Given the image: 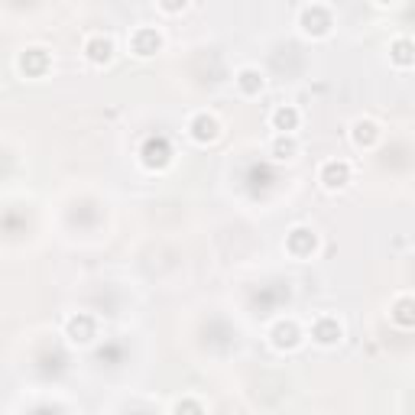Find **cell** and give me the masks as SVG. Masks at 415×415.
I'll use <instances>...</instances> for the list:
<instances>
[{"label": "cell", "mask_w": 415, "mask_h": 415, "mask_svg": "<svg viewBox=\"0 0 415 415\" xmlns=\"http://www.w3.org/2000/svg\"><path fill=\"white\" fill-rule=\"evenodd\" d=\"M273 344L279 350H292L299 344V328H295L292 321H279L273 328Z\"/></svg>", "instance_id": "obj_9"}, {"label": "cell", "mask_w": 415, "mask_h": 415, "mask_svg": "<svg viewBox=\"0 0 415 415\" xmlns=\"http://www.w3.org/2000/svg\"><path fill=\"white\" fill-rule=\"evenodd\" d=\"M389 58L396 62V65H415V46L409 42V39H396L393 46H389Z\"/></svg>", "instance_id": "obj_14"}, {"label": "cell", "mask_w": 415, "mask_h": 415, "mask_svg": "<svg viewBox=\"0 0 415 415\" xmlns=\"http://www.w3.org/2000/svg\"><path fill=\"white\" fill-rule=\"evenodd\" d=\"M273 127L279 133H292L299 127V111H295L292 104H285V107H276L273 111Z\"/></svg>", "instance_id": "obj_12"}, {"label": "cell", "mask_w": 415, "mask_h": 415, "mask_svg": "<svg viewBox=\"0 0 415 415\" xmlns=\"http://www.w3.org/2000/svg\"><path fill=\"white\" fill-rule=\"evenodd\" d=\"M237 85L244 95H260L263 91V72H256V68H240V75H237Z\"/></svg>", "instance_id": "obj_13"}, {"label": "cell", "mask_w": 415, "mask_h": 415, "mask_svg": "<svg viewBox=\"0 0 415 415\" xmlns=\"http://www.w3.org/2000/svg\"><path fill=\"white\" fill-rule=\"evenodd\" d=\"M85 52L95 65H104V62H111V56H113V42L111 39H104V36H95V39H88Z\"/></svg>", "instance_id": "obj_10"}, {"label": "cell", "mask_w": 415, "mask_h": 415, "mask_svg": "<svg viewBox=\"0 0 415 415\" xmlns=\"http://www.w3.org/2000/svg\"><path fill=\"white\" fill-rule=\"evenodd\" d=\"M68 338L75 340V344H88V340L95 338V321L88 318V315L68 318Z\"/></svg>", "instance_id": "obj_8"}, {"label": "cell", "mask_w": 415, "mask_h": 415, "mask_svg": "<svg viewBox=\"0 0 415 415\" xmlns=\"http://www.w3.org/2000/svg\"><path fill=\"white\" fill-rule=\"evenodd\" d=\"M377 140H379V127L373 120H357L354 123V143H357L360 150H370Z\"/></svg>", "instance_id": "obj_11"}, {"label": "cell", "mask_w": 415, "mask_h": 415, "mask_svg": "<svg viewBox=\"0 0 415 415\" xmlns=\"http://www.w3.org/2000/svg\"><path fill=\"white\" fill-rule=\"evenodd\" d=\"M331 26H334V19H331V13L321 7V3H311L302 13V29L308 36H328Z\"/></svg>", "instance_id": "obj_1"}, {"label": "cell", "mask_w": 415, "mask_h": 415, "mask_svg": "<svg viewBox=\"0 0 415 415\" xmlns=\"http://www.w3.org/2000/svg\"><path fill=\"white\" fill-rule=\"evenodd\" d=\"M393 321L402 324V328L415 324V299H399V302L393 305Z\"/></svg>", "instance_id": "obj_15"}, {"label": "cell", "mask_w": 415, "mask_h": 415, "mask_svg": "<svg viewBox=\"0 0 415 415\" xmlns=\"http://www.w3.org/2000/svg\"><path fill=\"white\" fill-rule=\"evenodd\" d=\"M19 65H23V72H29V75H39V72H42V65H46V56H42L39 49H29Z\"/></svg>", "instance_id": "obj_17"}, {"label": "cell", "mask_w": 415, "mask_h": 415, "mask_svg": "<svg viewBox=\"0 0 415 415\" xmlns=\"http://www.w3.org/2000/svg\"><path fill=\"white\" fill-rule=\"evenodd\" d=\"M295 150H299V143H295L292 133H279V136H276V143H273V156H276V159H292Z\"/></svg>", "instance_id": "obj_16"}, {"label": "cell", "mask_w": 415, "mask_h": 415, "mask_svg": "<svg viewBox=\"0 0 415 415\" xmlns=\"http://www.w3.org/2000/svg\"><path fill=\"white\" fill-rule=\"evenodd\" d=\"M185 3H189V0H159V7L166 10V13H179Z\"/></svg>", "instance_id": "obj_18"}, {"label": "cell", "mask_w": 415, "mask_h": 415, "mask_svg": "<svg viewBox=\"0 0 415 415\" xmlns=\"http://www.w3.org/2000/svg\"><path fill=\"white\" fill-rule=\"evenodd\" d=\"M169 159H172L169 143L162 140V136H150L146 146H143V162H146L150 169H162V166H169Z\"/></svg>", "instance_id": "obj_4"}, {"label": "cell", "mask_w": 415, "mask_h": 415, "mask_svg": "<svg viewBox=\"0 0 415 415\" xmlns=\"http://www.w3.org/2000/svg\"><path fill=\"white\" fill-rule=\"evenodd\" d=\"M191 140L195 143H214L217 136H221V123H217V117H211V113H198L195 120H191Z\"/></svg>", "instance_id": "obj_5"}, {"label": "cell", "mask_w": 415, "mask_h": 415, "mask_svg": "<svg viewBox=\"0 0 415 415\" xmlns=\"http://www.w3.org/2000/svg\"><path fill=\"white\" fill-rule=\"evenodd\" d=\"M159 46H162V39H159V33H156V29L143 26V29H136V33H133V52H136L140 58H150Z\"/></svg>", "instance_id": "obj_6"}, {"label": "cell", "mask_w": 415, "mask_h": 415, "mask_svg": "<svg viewBox=\"0 0 415 415\" xmlns=\"http://www.w3.org/2000/svg\"><path fill=\"white\" fill-rule=\"evenodd\" d=\"M311 334H315V340H318V344H324V347H328V344H338V340H340L338 318H328V315H324V318H318V321H315V328H311Z\"/></svg>", "instance_id": "obj_7"}, {"label": "cell", "mask_w": 415, "mask_h": 415, "mask_svg": "<svg viewBox=\"0 0 415 415\" xmlns=\"http://www.w3.org/2000/svg\"><path fill=\"white\" fill-rule=\"evenodd\" d=\"M347 182H350V162L331 159V162H324V166H321V185H324L328 191L344 189Z\"/></svg>", "instance_id": "obj_2"}, {"label": "cell", "mask_w": 415, "mask_h": 415, "mask_svg": "<svg viewBox=\"0 0 415 415\" xmlns=\"http://www.w3.org/2000/svg\"><path fill=\"white\" fill-rule=\"evenodd\" d=\"M373 3H379V7H389V3H396V0H373Z\"/></svg>", "instance_id": "obj_19"}, {"label": "cell", "mask_w": 415, "mask_h": 415, "mask_svg": "<svg viewBox=\"0 0 415 415\" xmlns=\"http://www.w3.org/2000/svg\"><path fill=\"white\" fill-rule=\"evenodd\" d=\"M285 246H289V253H292V256L305 260V256L315 253L318 237H315V230H308V227H295V230H289V240H285Z\"/></svg>", "instance_id": "obj_3"}]
</instances>
